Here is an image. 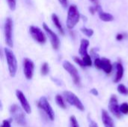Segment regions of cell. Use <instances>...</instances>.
<instances>
[{"label":"cell","instance_id":"16","mask_svg":"<svg viewBox=\"0 0 128 127\" xmlns=\"http://www.w3.org/2000/svg\"><path fill=\"white\" fill-rule=\"evenodd\" d=\"M89 46V41L86 39H82L80 43V46L79 49V53L82 57L85 55H88V47Z\"/></svg>","mask_w":128,"mask_h":127},{"label":"cell","instance_id":"25","mask_svg":"<svg viewBox=\"0 0 128 127\" xmlns=\"http://www.w3.org/2000/svg\"><path fill=\"white\" fill-rule=\"evenodd\" d=\"M120 110L122 114L128 115V103H124L120 106Z\"/></svg>","mask_w":128,"mask_h":127},{"label":"cell","instance_id":"2","mask_svg":"<svg viewBox=\"0 0 128 127\" xmlns=\"http://www.w3.org/2000/svg\"><path fill=\"white\" fill-rule=\"evenodd\" d=\"M4 55L6 57L9 73L11 77H14L17 70V61L14 52L8 48L4 49Z\"/></svg>","mask_w":128,"mask_h":127},{"label":"cell","instance_id":"27","mask_svg":"<svg viewBox=\"0 0 128 127\" xmlns=\"http://www.w3.org/2000/svg\"><path fill=\"white\" fill-rule=\"evenodd\" d=\"M8 1V4L9 6V8L11 10H14L16 9V0H7Z\"/></svg>","mask_w":128,"mask_h":127},{"label":"cell","instance_id":"11","mask_svg":"<svg viewBox=\"0 0 128 127\" xmlns=\"http://www.w3.org/2000/svg\"><path fill=\"white\" fill-rule=\"evenodd\" d=\"M109 109L118 118H122V112L120 110V107L118 103V99L116 95H112L109 103Z\"/></svg>","mask_w":128,"mask_h":127},{"label":"cell","instance_id":"34","mask_svg":"<svg viewBox=\"0 0 128 127\" xmlns=\"http://www.w3.org/2000/svg\"><path fill=\"white\" fill-rule=\"evenodd\" d=\"M89 1H91L92 2H96V1H97L98 0H89Z\"/></svg>","mask_w":128,"mask_h":127},{"label":"cell","instance_id":"31","mask_svg":"<svg viewBox=\"0 0 128 127\" xmlns=\"http://www.w3.org/2000/svg\"><path fill=\"white\" fill-rule=\"evenodd\" d=\"M90 92H91L93 95H94V96H98V90L95 89V88H92V89L90 91Z\"/></svg>","mask_w":128,"mask_h":127},{"label":"cell","instance_id":"28","mask_svg":"<svg viewBox=\"0 0 128 127\" xmlns=\"http://www.w3.org/2000/svg\"><path fill=\"white\" fill-rule=\"evenodd\" d=\"M10 122H11V119H10V120H4L1 127H10Z\"/></svg>","mask_w":128,"mask_h":127},{"label":"cell","instance_id":"4","mask_svg":"<svg viewBox=\"0 0 128 127\" xmlns=\"http://www.w3.org/2000/svg\"><path fill=\"white\" fill-rule=\"evenodd\" d=\"M4 37L5 42L9 47H13V21L10 17H8L4 23Z\"/></svg>","mask_w":128,"mask_h":127},{"label":"cell","instance_id":"6","mask_svg":"<svg viewBox=\"0 0 128 127\" xmlns=\"http://www.w3.org/2000/svg\"><path fill=\"white\" fill-rule=\"evenodd\" d=\"M63 67L64 69L70 75V76L73 79V81L75 85H80V77L78 73L77 69L68 61H64L63 62Z\"/></svg>","mask_w":128,"mask_h":127},{"label":"cell","instance_id":"23","mask_svg":"<svg viewBox=\"0 0 128 127\" xmlns=\"http://www.w3.org/2000/svg\"><path fill=\"white\" fill-rule=\"evenodd\" d=\"M82 60H83L85 64L86 65V67H91L92 65V58H91L89 55L83 56L82 57Z\"/></svg>","mask_w":128,"mask_h":127},{"label":"cell","instance_id":"14","mask_svg":"<svg viewBox=\"0 0 128 127\" xmlns=\"http://www.w3.org/2000/svg\"><path fill=\"white\" fill-rule=\"evenodd\" d=\"M102 121L104 123V125L105 127H115L114 122L112 119V118L109 115L108 112L103 109L102 110Z\"/></svg>","mask_w":128,"mask_h":127},{"label":"cell","instance_id":"3","mask_svg":"<svg viewBox=\"0 0 128 127\" xmlns=\"http://www.w3.org/2000/svg\"><path fill=\"white\" fill-rule=\"evenodd\" d=\"M10 113L12 116V118L15 120V121L21 125V126H26V121L25 118V115L22 109L16 105H12L10 108Z\"/></svg>","mask_w":128,"mask_h":127},{"label":"cell","instance_id":"10","mask_svg":"<svg viewBox=\"0 0 128 127\" xmlns=\"http://www.w3.org/2000/svg\"><path fill=\"white\" fill-rule=\"evenodd\" d=\"M43 28H44V31L46 32L47 36L49 37V38L50 40V42H51V44H52V48L55 50H57L59 48V46H60V40H59L58 36L56 34V33H54L48 27V25L45 22H43Z\"/></svg>","mask_w":128,"mask_h":127},{"label":"cell","instance_id":"9","mask_svg":"<svg viewBox=\"0 0 128 127\" xmlns=\"http://www.w3.org/2000/svg\"><path fill=\"white\" fill-rule=\"evenodd\" d=\"M38 107L42 109L46 114V115L48 116V118L51 120V121H53L54 118H55V114H54V112L52 109V107L50 106V103H48L46 97H42L40 100H39V102H38Z\"/></svg>","mask_w":128,"mask_h":127},{"label":"cell","instance_id":"15","mask_svg":"<svg viewBox=\"0 0 128 127\" xmlns=\"http://www.w3.org/2000/svg\"><path fill=\"white\" fill-rule=\"evenodd\" d=\"M124 75V67L122 64L118 61V63H116V78L114 79V82L115 83H118L119 82Z\"/></svg>","mask_w":128,"mask_h":127},{"label":"cell","instance_id":"21","mask_svg":"<svg viewBox=\"0 0 128 127\" xmlns=\"http://www.w3.org/2000/svg\"><path fill=\"white\" fill-rule=\"evenodd\" d=\"M118 91L123 94V95H128V89L123 85V84H120L118 86Z\"/></svg>","mask_w":128,"mask_h":127},{"label":"cell","instance_id":"26","mask_svg":"<svg viewBox=\"0 0 128 127\" xmlns=\"http://www.w3.org/2000/svg\"><path fill=\"white\" fill-rule=\"evenodd\" d=\"M70 127H80L75 116H71L70 118Z\"/></svg>","mask_w":128,"mask_h":127},{"label":"cell","instance_id":"12","mask_svg":"<svg viewBox=\"0 0 128 127\" xmlns=\"http://www.w3.org/2000/svg\"><path fill=\"white\" fill-rule=\"evenodd\" d=\"M34 64L29 58H24L23 60V73L27 79H32L33 77Z\"/></svg>","mask_w":128,"mask_h":127},{"label":"cell","instance_id":"17","mask_svg":"<svg viewBox=\"0 0 128 127\" xmlns=\"http://www.w3.org/2000/svg\"><path fill=\"white\" fill-rule=\"evenodd\" d=\"M52 21L54 23V25H56V27L58 28V30L59 31L60 34H62V35H64V31L63 29V27H62L60 21H59V19H58V16L56 13H52Z\"/></svg>","mask_w":128,"mask_h":127},{"label":"cell","instance_id":"20","mask_svg":"<svg viewBox=\"0 0 128 127\" xmlns=\"http://www.w3.org/2000/svg\"><path fill=\"white\" fill-rule=\"evenodd\" d=\"M50 71V68H49V64L45 62L42 64L41 67H40V73L42 76H46L49 73Z\"/></svg>","mask_w":128,"mask_h":127},{"label":"cell","instance_id":"1","mask_svg":"<svg viewBox=\"0 0 128 127\" xmlns=\"http://www.w3.org/2000/svg\"><path fill=\"white\" fill-rule=\"evenodd\" d=\"M80 19V14L75 4H72L69 7L67 17V27L69 29L74 28L78 23Z\"/></svg>","mask_w":128,"mask_h":127},{"label":"cell","instance_id":"8","mask_svg":"<svg viewBox=\"0 0 128 127\" xmlns=\"http://www.w3.org/2000/svg\"><path fill=\"white\" fill-rule=\"evenodd\" d=\"M29 32L32 38L40 44H44L46 41V37L44 33L37 26L32 25L29 28Z\"/></svg>","mask_w":128,"mask_h":127},{"label":"cell","instance_id":"18","mask_svg":"<svg viewBox=\"0 0 128 127\" xmlns=\"http://www.w3.org/2000/svg\"><path fill=\"white\" fill-rule=\"evenodd\" d=\"M98 14H99V17L102 21L104 22H111L114 20V16L109 13H106L104 11H103V10H100V11H98Z\"/></svg>","mask_w":128,"mask_h":127},{"label":"cell","instance_id":"13","mask_svg":"<svg viewBox=\"0 0 128 127\" xmlns=\"http://www.w3.org/2000/svg\"><path fill=\"white\" fill-rule=\"evenodd\" d=\"M16 97L18 98V100H20V104L23 109V110L27 113V114H30L31 112H32V109H31V106L28 102V100H26L24 94L20 91V90H16Z\"/></svg>","mask_w":128,"mask_h":127},{"label":"cell","instance_id":"7","mask_svg":"<svg viewBox=\"0 0 128 127\" xmlns=\"http://www.w3.org/2000/svg\"><path fill=\"white\" fill-rule=\"evenodd\" d=\"M94 66L98 69L103 70L106 74H110L112 70V65L110 62V60L106 58H96L94 59Z\"/></svg>","mask_w":128,"mask_h":127},{"label":"cell","instance_id":"19","mask_svg":"<svg viewBox=\"0 0 128 127\" xmlns=\"http://www.w3.org/2000/svg\"><path fill=\"white\" fill-rule=\"evenodd\" d=\"M56 102L57 103V105L61 107L62 109H66V106L64 103V101L62 98V97L60 94H57L56 96Z\"/></svg>","mask_w":128,"mask_h":127},{"label":"cell","instance_id":"5","mask_svg":"<svg viewBox=\"0 0 128 127\" xmlns=\"http://www.w3.org/2000/svg\"><path fill=\"white\" fill-rule=\"evenodd\" d=\"M63 94H64V97L66 101L69 104L75 106L76 109H78L80 111H84V106L82 105L80 100L74 93L68 91H66Z\"/></svg>","mask_w":128,"mask_h":127},{"label":"cell","instance_id":"24","mask_svg":"<svg viewBox=\"0 0 128 127\" xmlns=\"http://www.w3.org/2000/svg\"><path fill=\"white\" fill-rule=\"evenodd\" d=\"M74 61L78 65H80L82 68H85V67H86V65L85 64L83 60H82V59H80V58H78V57H76V56L74 57Z\"/></svg>","mask_w":128,"mask_h":127},{"label":"cell","instance_id":"30","mask_svg":"<svg viewBox=\"0 0 128 127\" xmlns=\"http://www.w3.org/2000/svg\"><path fill=\"white\" fill-rule=\"evenodd\" d=\"M58 1L64 7H66L68 6V0H58Z\"/></svg>","mask_w":128,"mask_h":127},{"label":"cell","instance_id":"29","mask_svg":"<svg viewBox=\"0 0 128 127\" xmlns=\"http://www.w3.org/2000/svg\"><path fill=\"white\" fill-rule=\"evenodd\" d=\"M88 123H89V127H98L97 123L94 121L92 119H91L90 118H88Z\"/></svg>","mask_w":128,"mask_h":127},{"label":"cell","instance_id":"22","mask_svg":"<svg viewBox=\"0 0 128 127\" xmlns=\"http://www.w3.org/2000/svg\"><path fill=\"white\" fill-rule=\"evenodd\" d=\"M81 31L86 35L87 37H92L94 34V31L91 28H81Z\"/></svg>","mask_w":128,"mask_h":127},{"label":"cell","instance_id":"33","mask_svg":"<svg viewBox=\"0 0 128 127\" xmlns=\"http://www.w3.org/2000/svg\"><path fill=\"white\" fill-rule=\"evenodd\" d=\"M89 11L92 13V14H94V13L96 12L95 7H89Z\"/></svg>","mask_w":128,"mask_h":127},{"label":"cell","instance_id":"32","mask_svg":"<svg viewBox=\"0 0 128 127\" xmlns=\"http://www.w3.org/2000/svg\"><path fill=\"white\" fill-rule=\"evenodd\" d=\"M123 38H124V34H118L116 36V39H117L118 40H122Z\"/></svg>","mask_w":128,"mask_h":127}]
</instances>
